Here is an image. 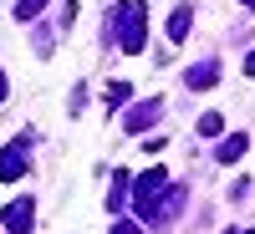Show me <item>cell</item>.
<instances>
[{
  "mask_svg": "<svg viewBox=\"0 0 255 234\" xmlns=\"http://www.w3.org/2000/svg\"><path fill=\"white\" fill-rule=\"evenodd\" d=\"M240 153H245V133H235V138H225V143H220V158H225V163H235Z\"/></svg>",
  "mask_w": 255,
  "mask_h": 234,
  "instance_id": "obj_1",
  "label": "cell"
},
{
  "mask_svg": "<svg viewBox=\"0 0 255 234\" xmlns=\"http://www.w3.org/2000/svg\"><path fill=\"white\" fill-rule=\"evenodd\" d=\"M245 5H255V0H245Z\"/></svg>",
  "mask_w": 255,
  "mask_h": 234,
  "instance_id": "obj_2",
  "label": "cell"
},
{
  "mask_svg": "<svg viewBox=\"0 0 255 234\" xmlns=\"http://www.w3.org/2000/svg\"><path fill=\"white\" fill-rule=\"evenodd\" d=\"M0 97H5V87H0Z\"/></svg>",
  "mask_w": 255,
  "mask_h": 234,
  "instance_id": "obj_3",
  "label": "cell"
}]
</instances>
